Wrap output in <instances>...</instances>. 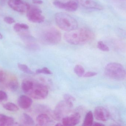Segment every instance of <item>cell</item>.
Returning a JSON list of instances; mask_svg holds the SVG:
<instances>
[{"label":"cell","mask_w":126,"mask_h":126,"mask_svg":"<svg viewBox=\"0 0 126 126\" xmlns=\"http://www.w3.org/2000/svg\"><path fill=\"white\" fill-rule=\"evenodd\" d=\"M6 0H0V3H1L2 5H3V4H5V2Z\"/></svg>","instance_id":"cell-37"},{"label":"cell","mask_w":126,"mask_h":126,"mask_svg":"<svg viewBox=\"0 0 126 126\" xmlns=\"http://www.w3.org/2000/svg\"><path fill=\"white\" fill-rule=\"evenodd\" d=\"M81 115L80 113L75 112L70 115L67 116L62 119L63 125L66 126H75L79 123Z\"/></svg>","instance_id":"cell-8"},{"label":"cell","mask_w":126,"mask_h":126,"mask_svg":"<svg viewBox=\"0 0 126 126\" xmlns=\"http://www.w3.org/2000/svg\"><path fill=\"white\" fill-rule=\"evenodd\" d=\"M63 124H62L60 123H57V124H56L55 125V126H63Z\"/></svg>","instance_id":"cell-38"},{"label":"cell","mask_w":126,"mask_h":126,"mask_svg":"<svg viewBox=\"0 0 126 126\" xmlns=\"http://www.w3.org/2000/svg\"><path fill=\"white\" fill-rule=\"evenodd\" d=\"M36 111L41 113H50L51 112V110L47 106L42 105H39L37 106L35 108Z\"/></svg>","instance_id":"cell-21"},{"label":"cell","mask_w":126,"mask_h":126,"mask_svg":"<svg viewBox=\"0 0 126 126\" xmlns=\"http://www.w3.org/2000/svg\"><path fill=\"white\" fill-rule=\"evenodd\" d=\"M79 5L87 9L101 10L103 9L102 6L93 0H76Z\"/></svg>","instance_id":"cell-10"},{"label":"cell","mask_w":126,"mask_h":126,"mask_svg":"<svg viewBox=\"0 0 126 126\" xmlns=\"http://www.w3.org/2000/svg\"><path fill=\"white\" fill-rule=\"evenodd\" d=\"M122 0V1H123V0Z\"/></svg>","instance_id":"cell-41"},{"label":"cell","mask_w":126,"mask_h":126,"mask_svg":"<svg viewBox=\"0 0 126 126\" xmlns=\"http://www.w3.org/2000/svg\"><path fill=\"white\" fill-rule=\"evenodd\" d=\"M93 120L94 116L93 113L91 111H89L85 115L82 125L83 126H92L94 122Z\"/></svg>","instance_id":"cell-17"},{"label":"cell","mask_w":126,"mask_h":126,"mask_svg":"<svg viewBox=\"0 0 126 126\" xmlns=\"http://www.w3.org/2000/svg\"><path fill=\"white\" fill-rule=\"evenodd\" d=\"M33 101L29 96L25 95H21L17 101L18 105L22 109L27 110L31 106Z\"/></svg>","instance_id":"cell-12"},{"label":"cell","mask_w":126,"mask_h":126,"mask_svg":"<svg viewBox=\"0 0 126 126\" xmlns=\"http://www.w3.org/2000/svg\"><path fill=\"white\" fill-rule=\"evenodd\" d=\"M93 32L87 28L76 29L68 32L64 35L65 41L72 45H83L90 42L94 39Z\"/></svg>","instance_id":"cell-1"},{"label":"cell","mask_w":126,"mask_h":126,"mask_svg":"<svg viewBox=\"0 0 126 126\" xmlns=\"http://www.w3.org/2000/svg\"><path fill=\"white\" fill-rule=\"evenodd\" d=\"M4 109L9 111L16 112L19 110V108L14 103L8 102L5 103L3 105Z\"/></svg>","instance_id":"cell-20"},{"label":"cell","mask_w":126,"mask_h":126,"mask_svg":"<svg viewBox=\"0 0 126 126\" xmlns=\"http://www.w3.org/2000/svg\"><path fill=\"white\" fill-rule=\"evenodd\" d=\"M8 97V95L5 92L0 90V102L7 100Z\"/></svg>","instance_id":"cell-28"},{"label":"cell","mask_w":126,"mask_h":126,"mask_svg":"<svg viewBox=\"0 0 126 126\" xmlns=\"http://www.w3.org/2000/svg\"><path fill=\"white\" fill-rule=\"evenodd\" d=\"M3 39V36L2 34L0 33V39Z\"/></svg>","instance_id":"cell-39"},{"label":"cell","mask_w":126,"mask_h":126,"mask_svg":"<svg viewBox=\"0 0 126 126\" xmlns=\"http://www.w3.org/2000/svg\"><path fill=\"white\" fill-rule=\"evenodd\" d=\"M73 106V104L71 102L65 100L59 102L52 112L53 118L57 121L62 120L70 112Z\"/></svg>","instance_id":"cell-4"},{"label":"cell","mask_w":126,"mask_h":126,"mask_svg":"<svg viewBox=\"0 0 126 126\" xmlns=\"http://www.w3.org/2000/svg\"><path fill=\"white\" fill-rule=\"evenodd\" d=\"M97 73L96 72H93V71H89L87 72L86 73L84 74L83 77H91L95 76L97 75Z\"/></svg>","instance_id":"cell-32"},{"label":"cell","mask_w":126,"mask_h":126,"mask_svg":"<svg viewBox=\"0 0 126 126\" xmlns=\"http://www.w3.org/2000/svg\"><path fill=\"white\" fill-rule=\"evenodd\" d=\"M74 71L77 75L79 77H82L84 74V69L80 65H77L75 66Z\"/></svg>","instance_id":"cell-23"},{"label":"cell","mask_w":126,"mask_h":126,"mask_svg":"<svg viewBox=\"0 0 126 126\" xmlns=\"http://www.w3.org/2000/svg\"><path fill=\"white\" fill-rule=\"evenodd\" d=\"M32 0L33 1H36V0Z\"/></svg>","instance_id":"cell-40"},{"label":"cell","mask_w":126,"mask_h":126,"mask_svg":"<svg viewBox=\"0 0 126 126\" xmlns=\"http://www.w3.org/2000/svg\"><path fill=\"white\" fill-rule=\"evenodd\" d=\"M27 46L29 48L32 50H36L39 48V46L34 42L29 43L27 45Z\"/></svg>","instance_id":"cell-29"},{"label":"cell","mask_w":126,"mask_h":126,"mask_svg":"<svg viewBox=\"0 0 126 126\" xmlns=\"http://www.w3.org/2000/svg\"><path fill=\"white\" fill-rule=\"evenodd\" d=\"M27 12L28 19L32 22L41 23L45 20V17L41 14L42 11L36 6H30Z\"/></svg>","instance_id":"cell-7"},{"label":"cell","mask_w":126,"mask_h":126,"mask_svg":"<svg viewBox=\"0 0 126 126\" xmlns=\"http://www.w3.org/2000/svg\"><path fill=\"white\" fill-rule=\"evenodd\" d=\"M8 4L10 8H11L13 10L17 12L22 13L27 12L31 6L28 3L25 2H23L22 4L19 5H14L8 1Z\"/></svg>","instance_id":"cell-13"},{"label":"cell","mask_w":126,"mask_h":126,"mask_svg":"<svg viewBox=\"0 0 126 126\" xmlns=\"http://www.w3.org/2000/svg\"><path fill=\"white\" fill-rule=\"evenodd\" d=\"M4 21L6 23L9 24H11L14 23L15 22V20L14 19V18L10 17H6L4 18Z\"/></svg>","instance_id":"cell-31"},{"label":"cell","mask_w":126,"mask_h":126,"mask_svg":"<svg viewBox=\"0 0 126 126\" xmlns=\"http://www.w3.org/2000/svg\"><path fill=\"white\" fill-rule=\"evenodd\" d=\"M15 124L14 119L13 118L0 114V126H12Z\"/></svg>","instance_id":"cell-14"},{"label":"cell","mask_w":126,"mask_h":126,"mask_svg":"<svg viewBox=\"0 0 126 126\" xmlns=\"http://www.w3.org/2000/svg\"><path fill=\"white\" fill-rule=\"evenodd\" d=\"M6 79V74L4 71L0 70V83L4 82Z\"/></svg>","instance_id":"cell-30"},{"label":"cell","mask_w":126,"mask_h":126,"mask_svg":"<svg viewBox=\"0 0 126 126\" xmlns=\"http://www.w3.org/2000/svg\"><path fill=\"white\" fill-rule=\"evenodd\" d=\"M47 113H40L37 116L36 122L39 126H50L54 125L55 122Z\"/></svg>","instance_id":"cell-11"},{"label":"cell","mask_w":126,"mask_h":126,"mask_svg":"<svg viewBox=\"0 0 126 126\" xmlns=\"http://www.w3.org/2000/svg\"></svg>","instance_id":"cell-42"},{"label":"cell","mask_w":126,"mask_h":126,"mask_svg":"<svg viewBox=\"0 0 126 126\" xmlns=\"http://www.w3.org/2000/svg\"><path fill=\"white\" fill-rule=\"evenodd\" d=\"M62 39L60 32L54 27H50L46 30L42 34L41 40L45 44L56 45L58 44Z\"/></svg>","instance_id":"cell-6"},{"label":"cell","mask_w":126,"mask_h":126,"mask_svg":"<svg viewBox=\"0 0 126 126\" xmlns=\"http://www.w3.org/2000/svg\"><path fill=\"white\" fill-rule=\"evenodd\" d=\"M64 99L65 100L73 102L76 100V99L70 94H66L64 95Z\"/></svg>","instance_id":"cell-27"},{"label":"cell","mask_w":126,"mask_h":126,"mask_svg":"<svg viewBox=\"0 0 126 126\" xmlns=\"http://www.w3.org/2000/svg\"><path fill=\"white\" fill-rule=\"evenodd\" d=\"M36 73L38 74H52L51 71L49 70L46 67L43 68L42 69H37L36 70Z\"/></svg>","instance_id":"cell-25"},{"label":"cell","mask_w":126,"mask_h":126,"mask_svg":"<svg viewBox=\"0 0 126 126\" xmlns=\"http://www.w3.org/2000/svg\"><path fill=\"white\" fill-rule=\"evenodd\" d=\"M17 65L19 69L25 73L29 74H34V72L26 65L18 63Z\"/></svg>","instance_id":"cell-22"},{"label":"cell","mask_w":126,"mask_h":126,"mask_svg":"<svg viewBox=\"0 0 126 126\" xmlns=\"http://www.w3.org/2000/svg\"><path fill=\"white\" fill-rule=\"evenodd\" d=\"M93 126H104V125L103 124L101 123H99V122H93Z\"/></svg>","instance_id":"cell-35"},{"label":"cell","mask_w":126,"mask_h":126,"mask_svg":"<svg viewBox=\"0 0 126 126\" xmlns=\"http://www.w3.org/2000/svg\"><path fill=\"white\" fill-rule=\"evenodd\" d=\"M20 123L21 125L24 126H33L35 122L33 119L27 113H23L20 118Z\"/></svg>","instance_id":"cell-15"},{"label":"cell","mask_w":126,"mask_h":126,"mask_svg":"<svg viewBox=\"0 0 126 126\" xmlns=\"http://www.w3.org/2000/svg\"><path fill=\"white\" fill-rule=\"evenodd\" d=\"M19 26L22 29L28 30L29 28V26L28 25L24 23H19Z\"/></svg>","instance_id":"cell-34"},{"label":"cell","mask_w":126,"mask_h":126,"mask_svg":"<svg viewBox=\"0 0 126 126\" xmlns=\"http://www.w3.org/2000/svg\"><path fill=\"white\" fill-rule=\"evenodd\" d=\"M7 87L12 91H16L19 87V83L16 79H13L10 80L8 84Z\"/></svg>","instance_id":"cell-19"},{"label":"cell","mask_w":126,"mask_h":126,"mask_svg":"<svg viewBox=\"0 0 126 126\" xmlns=\"http://www.w3.org/2000/svg\"><path fill=\"white\" fill-rule=\"evenodd\" d=\"M98 48L103 51H108L110 50L109 48L102 41H99L97 44Z\"/></svg>","instance_id":"cell-24"},{"label":"cell","mask_w":126,"mask_h":126,"mask_svg":"<svg viewBox=\"0 0 126 126\" xmlns=\"http://www.w3.org/2000/svg\"><path fill=\"white\" fill-rule=\"evenodd\" d=\"M33 2L35 4H41L43 2L42 0H36V1H33Z\"/></svg>","instance_id":"cell-36"},{"label":"cell","mask_w":126,"mask_h":126,"mask_svg":"<svg viewBox=\"0 0 126 126\" xmlns=\"http://www.w3.org/2000/svg\"><path fill=\"white\" fill-rule=\"evenodd\" d=\"M48 91L45 85L33 81V83L26 94L36 99H45L48 95Z\"/></svg>","instance_id":"cell-5"},{"label":"cell","mask_w":126,"mask_h":126,"mask_svg":"<svg viewBox=\"0 0 126 126\" xmlns=\"http://www.w3.org/2000/svg\"><path fill=\"white\" fill-rule=\"evenodd\" d=\"M78 4L76 1L70 0L66 3H64L63 9L67 11L74 12L78 8Z\"/></svg>","instance_id":"cell-16"},{"label":"cell","mask_w":126,"mask_h":126,"mask_svg":"<svg viewBox=\"0 0 126 126\" xmlns=\"http://www.w3.org/2000/svg\"><path fill=\"white\" fill-rule=\"evenodd\" d=\"M21 38L25 42H28V43L34 42L35 39L31 36L28 32L27 31H23L20 33Z\"/></svg>","instance_id":"cell-18"},{"label":"cell","mask_w":126,"mask_h":126,"mask_svg":"<svg viewBox=\"0 0 126 126\" xmlns=\"http://www.w3.org/2000/svg\"><path fill=\"white\" fill-rule=\"evenodd\" d=\"M104 73L108 78L118 81H122L126 77V71L124 66L117 63H110L105 68Z\"/></svg>","instance_id":"cell-3"},{"label":"cell","mask_w":126,"mask_h":126,"mask_svg":"<svg viewBox=\"0 0 126 126\" xmlns=\"http://www.w3.org/2000/svg\"><path fill=\"white\" fill-rule=\"evenodd\" d=\"M94 116L97 120L105 122L109 119L110 113L105 108L102 106H98L94 110Z\"/></svg>","instance_id":"cell-9"},{"label":"cell","mask_w":126,"mask_h":126,"mask_svg":"<svg viewBox=\"0 0 126 126\" xmlns=\"http://www.w3.org/2000/svg\"><path fill=\"white\" fill-rule=\"evenodd\" d=\"M55 19L57 26L60 29L67 32L78 28V22L76 20L66 13H57L55 16Z\"/></svg>","instance_id":"cell-2"},{"label":"cell","mask_w":126,"mask_h":126,"mask_svg":"<svg viewBox=\"0 0 126 126\" xmlns=\"http://www.w3.org/2000/svg\"><path fill=\"white\" fill-rule=\"evenodd\" d=\"M14 29L16 32H20L21 31V30H22L20 28V26L19 23H16V24H15L14 26Z\"/></svg>","instance_id":"cell-33"},{"label":"cell","mask_w":126,"mask_h":126,"mask_svg":"<svg viewBox=\"0 0 126 126\" xmlns=\"http://www.w3.org/2000/svg\"><path fill=\"white\" fill-rule=\"evenodd\" d=\"M53 5L57 8L60 9H64V3L63 2L59 0H56L53 3Z\"/></svg>","instance_id":"cell-26"}]
</instances>
